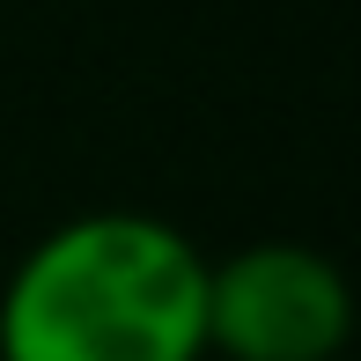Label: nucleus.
<instances>
[{"instance_id":"f257e3e1","label":"nucleus","mask_w":361,"mask_h":361,"mask_svg":"<svg viewBox=\"0 0 361 361\" xmlns=\"http://www.w3.org/2000/svg\"><path fill=\"white\" fill-rule=\"evenodd\" d=\"M0 361H207V251L162 214H74L15 258Z\"/></svg>"},{"instance_id":"f03ea898","label":"nucleus","mask_w":361,"mask_h":361,"mask_svg":"<svg viewBox=\"0 0 361 361\" xmlns=\"http://www.w3.org/2000/svg\"><path fill=\"white\" fill-rule=\"evenodd\" d=\"M354 332L347 273L288 236L207 258V354L221 361H339Z\"/></svg>"}]
</instances>
